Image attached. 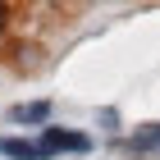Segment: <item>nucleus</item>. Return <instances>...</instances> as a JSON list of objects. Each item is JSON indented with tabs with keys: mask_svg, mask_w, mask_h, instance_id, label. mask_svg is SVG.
Here are the masks:
<instances>
[{
	"mask_svg": "<svg viewBox=\"0 0 160 160\" xmlns=\"http://www.w3.org/2000/svg\"><path fill=\"white\" fill-rule=\"evenodd\" d=\"M41 156H60V151H92V137L87 133H73V128H41V142H37Z\"/></svg>",
	"mask_w": 160,
	"mask_h": 160,
	"instance_id": "obj_1",
	"label": "nucleus"
},
{
	"mask_svg": "<svg viewBox=\"0 0 160 160\" xmlns=\"http://www.w3.org/2000/svg\"><path fill=\"white\" fill-rule=\"evenodd\" d=\"M14 123H46L50 119V101H23V105H14L9 110Z\"/></svg>",
	"mask_w": 160,
	"mask_h": 160,
	"instance_id": "obj_2",
	"label": "nucleus"
},
{
	"mask_svg": "<svg viewBox=\"0 0 160 160\" xmlns=\"http://www.w3.org/2000/svg\"><path fill=\"white\" fill-rule=\"evenodd\" d=\"M133 151L142 160H160V123H147V128L133 137Z\"/></svg>",
	"mask_w": 160,
	"mask_h": 160,
	"instance_id": "obj_3",
	"label": "nucleus"
},
{
	"mask_svg": "<svg viewBox=\"0 0 160 160\" xmlns=\"http://www.w3.org/2000/svg\"><path fill=\"white\" fill-rule=\"evenodd\" d=\"M0 156H9V160H46L37 151V142H23V137H0Z\"/></svg>",
	"mask_w": 160,
	"mask_h": 160,
	"instance_id": "obj_4",
	"label": "nucleus"
}]
</instances>
